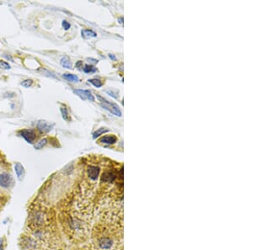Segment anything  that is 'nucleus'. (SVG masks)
<instances>
[{
	"label": "nucleus",
	"mask_w": 253,
	"mask_h": 250,
	"mask_svg": "<svg viewBox=\"0 0 253 250\" xmlns=\"http://www.w3.org/2000/svg\"><path fill=\"white\" fill-rule=\"evenodd\" d=\"M97 98L100 100L101 107H103L104 109H106V111H110V113H112L115 115H117V116H121L122 115V112L120 111L119 107L116 104L109 102L108 100H106V98L100 96L98 94H97Z\"/></svg>",
	"instance_id": "obj_1"
},
{
	"label": "nucleus",
	"mask_w": 253,
	"mask_h": 250,
	"mask_svg": "<svg viewBox=\"0 0 253 250\" xmlns=\"http://www.w3.org/2000/svg\"><path fill=\"white\" fill-rule=\"evenodd\" d=\"M74 94H76L78 96L80 97L82 99L85 100V99H88L90 101H92L94 102V97L93 94H91V92L90 90H84V89H76L74 90Z\"/></svg>",
	"instance_id": "obj_2"
},
{
	"label": "nucleus",
	"mask_w": 253,
	"mask_h": 250,
	"mask_svg": "<svg viewBox=\"0 0 253 250\" xmlns=\"http://www.w3.org/2000/svg\"><path fill=\"white\" fill-rule=\"evenodd\" d=\"M20 135L29 143H32L36 139V133L33 130H22L20 131Z\"/></svg>",
	"instance_id": "obj_3"
},
{
	"label": "nucleus",
	"mask_w": 253,
	"mask_h": 250,
	"mask_svg": "<svg viewBox=\"0 0 253 250\" xmlns=\"http://www.w3.org/2000/svg\"><path fill=\"white\" fill-rule=\"evenodd\" d=\"M12 184V177L8 173L0 174V185L4 188H8Z\"/></svg>",
	"instance_id": "obj_4"
},
{
	"label": "nucleus",
	"mask_w": 253,
	"mask_h": 250,
	"mask_svg": "<svg viewBox=\"0 0 253 250\" xmlns=\"http://www.w3.org/2000/svg\"><path fill=\"white\" fill-rule=\"evenodd\" d=\"M54 127V124H51L46 120H40L37 123V128L39 129V131L41 132H49Z\"/></svg>",
	"instance_id": "obj_5"
},
{
	"label": "nucleus",
	"mask_w": 253,
	"mask_h": 250,
	"mask_svg": "<svg viewBox=\"0 0 253 250\" xmlns=\"http://www.w3.org/2000/svg\"><path fill=\"white\" fill-rule=\"evenodd\" d=\"M14 170H15V173H16V175L17 177H18V179H19L20 180H22L24 176H25V169H24L23 165H22L21 163H16L15 165H14Z\"/></svg>",
	"instance_id": "obj_6"
},
{
	"label": "nucleus",
	"mask_w": 253,
	"mask_h": 250,
	"mask_svg": "<svg viewBox=\"0 0 253 250\" xmlns=\"http://www.w3.org/2000/svg\"><path fill=\"white\" fill-rule=\"evenodd\" d=\"M99 173H100V168L96 166H90L88 168V173L91 180H96L98 178Z\"/></svg>",
	"instance_id": "obj_7"
},
{
	"label": "nucleus",
	"mask_w": 253,
	"mask_h": 250,
	"mask_svg": "<svg viewBox=\"0 0 253 250\" xmlns=\"http://www.w3.org/2000/svg\"><path fill=\"white\" fill-rule=\"evenodd\" d=\"M100 142L105 144H114L117 142V137L115 136H104L100 139Z\"/></svg>",
	"instance_id": "obj_8"
},
{
	"label": "nucleus",
	"mask_w": 253,
	"mask_h": 250,
	"mask_svg": "<svg viewBox=\"0 0 253 250\" xmlns=\"http://www.w3.org/2000/svg\"><path fill=\"white\" fill-rule=\"evenodd\" d=\"M115 180V174L111 172H106L103 173L101 178V180L106 183H111Z\"/></svg>",
	"instance_id": "obj_9"
},
{
	"label": "nucleus",
	"mask_w": 253,
	"mask_h": 250,
	"mask_svg": "<svg viewBox=\"0 0 253 250\" xmlns=\"http://www.w3.org/2000/svg\"><path fill=\"white\" fill-rule=\"evenodd\" d=\"M111 240H110V238H101V240H100V246H101V248H110V247L111 246Z\"/></svg>",
	"instance_id": "obj_10"
},
{
	"label": "nucleus",
	"mask_w": 253,
	"mask_h": 250,
	"mask_svg": "<svg viewBox=\"0 0 253 250\" xmlns=\"http://www.w3.org/2000/svg\"><path fill=\"white\" fill-rule=\"evenodd\" d=\"M82 36L84 37L85 39H89V38H92V37H96V33H94L92 30H83L81 31Z\"/></svg>",
	"instance_id": "obj_11"
},
{
	"label": "nucleus",
	"mask_w": 253,
	"mask_h": 250,
	"mask_svg": "<svg viewBox=\"0 0 253 250\" xmlns=\"http://www.w3.org/2000/svg\"><path fill=\"white\" fill-rule=\"evenodd\" d=\"M63 78H65L66 80L69 81V82H73V83L78 82V76L74 75V74L65 73V74H63Z\"/></svg>",
	"instance_id": "obj_12"
},
{
	"label": "nucleus",
	"mask_w": 253,
	"mask_h": 250,
	"mask_svg": "<svg viewBox=\"0 0 253 250\" xmlns=\"http://www.w3.org/2000/svg\"><path fill=\"white\" fill-rule=\"evenodd\" d=\"M61 65L65 68H72V64L70 60L68 58H63L61 59Z\"/></svg>",
	"instance_id": "obj_13"
},
{
	"label": "nucleus",
	"mask_w": 253,
	"mask_h": 250,
	"mask_svg": "<svg viewBox=\"0 0 253 250\" xmlns=\"http://www.w3.org/2000/svg\"><path fill=\"white\" fill-rule=\"evenodd\" d=\"M46 143H47V139H46V138H43V139L40 140L38 142H37V144H35L34 147H35L36 149H38V150H39V149H41V148H43Z\"/></svg>",
	"instance_id": "obj_14"
},
{
	"label": "nucleus",
	"mask_w": 253,
	"mask_h": 250,
	"mask_svg": "<svg viewBox=\"0 0 253 250\" xmlns=\"http://www.w3.org/2000/svg\"><path fill=\"white\" fill-rule=\"evenodd\" d=\"M107 131H109V130L106 129V128H100V129H98L97 131H94V133H93V138L95 139L96 137H98V136H100L101 135H102L103 133L107 132Z\"/></svg>",
	"instance_id": "obj_15"
},
{
	"label": "nucleus",
	"mask_w": 253,
	"mask_h": 250,
	"mask_svg": "<svg viewBox=\"0 0 253 250\" xmlns=\"http://www.w3.org/2000/svg\"><path fill=\"white\" fill-rule=\"evenodd\" d=\"M89 82L93 84L94 87L96 88H100V87L102 86V82L100 80V79H97V78H92V79H90Z\"/></svg>",
	"instance_id": "obj_16"
},
{
	"label": "nucleus",
	"mask_w": 253,
	"mask_h": 250,
	"mask_svg": "<svg viewBox=\"0 0 253 250\" xmlns=\"http://www.w3.org/2000/svg\"><path fill=\"white\" fill-rule=\"evenodd\" d=\"M83 70H84V72H85V73H94V72H95V71H96V68L91 65H85V67H84Z\"/></svg>",
	"instance_id": "obj_17"
},
{
	"label": "nucleus",
	"mask_w": 253,
	"mask_h": 250,
	"mask_svg": "<svg viewBox=\"0 0 253 250\" xmlns=\"http://www.w3.org/2000/svg\"><path fill=\"white\" fill-rule=\"evenodd\" d=\"M61 113L62 118L65 120H68V119H69V112H68L67 108H65V107H62Z\"/></svg>",
	"instance_id": "obj_18"
},
{
	"label": "nucleus",
	"mask_w": 253,
	"mask_h": 250,
	"mask_svg": "<svg viewBox=\"0 0 253 250\" xmlns=\"http://www.w3.org/2000/svg\"><path fill=\"white\" fill-rule=\"evenodd\" d=\"M32 79H25V80H24L23 82L21 83V85L23 87H25V88H29V87H30L32 85Z\"/></svg>",
	"instance_id": "obj_19"
},
{
	"label": "nucleus",
	"mask_w": 253,
	"mask_h": 250,
	"mask_svg": "<svg viewBox=\"0 0 253 250\" xmlns=\"http://www.w3.org/2000/svg\"><path fill=\"white\" fill-rule=\"evenodd\" d=\"M0 68L2 69H10V65L8 64V62H4L3 60H0Z\"/></svg>",
	"instance_id": "obj_20"
},
{
	"label": "nucleus",
	"mask_w": 253,
	"mask_h": 250,
	"mask_svg": "<svg viewBox=\"0 0 253 250\" xmlns=\"http://www.w3.org/2000/svg\"><path fill=\"white\" fill-rule=\"evenodd\" d=\"M62 28H64V30H68L70 28V26H71L69 23L68 21H66V20L62 21Z\"/></svg>",
	"instance_id": "obj_21"
},
{
	"label": "nucleus",
	"mask_w": 253,
	"mask_h": 250,
	"mask_svg": "<svg viewBox=\"0 0 253 250\" xmlns=\"http://www.w3.org/2000/svg\"><path fill=\"white\" fill-rule=\"evenodd\" d=\"M0 250H3V240L0 239Z\"/></svg>",
	"instance_id": "obj_22"
},
{
	"label": "nucleus",
	"mask_w": 253,
	"mask_h": 250,
	"mask_svg": "<svg viewBox=\"0 0 253 250\" xmlns=\"http://www.w3.org/2000/svg\"><path fill=\"white\" fill-rule=\"evenodd\" d=\"M109 57H110V58H112V59H115V57H113V56H112V55H109Z\"/></svg>",
	"instance_id": "obj_23"
},
{
	"label": "nucleus",
	"mask_w": 253,
	"mask_h": 250,
	"mask_svg": "<svg viewBox=\"0 0 253 250\" xmlns=\"http://www.w3.org/2000/svg\"><path fill=\"white\" fill-rule=\"evenodd\" d=\"M119 20H120V21H119L120 23H123V21H122V20H123V19H119Z\"/></svg>",
	"instance_id": "obj_24"
}]
</instances>
